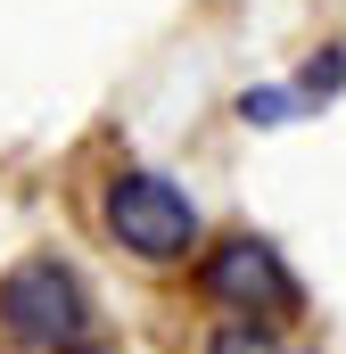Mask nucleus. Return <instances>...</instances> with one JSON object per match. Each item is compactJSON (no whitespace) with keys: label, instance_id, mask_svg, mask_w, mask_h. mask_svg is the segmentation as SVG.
Listing matches in <instances>:
<instances>
[{"label":"nucleus","instance_id":"obj_1","mask_svg":"<svg viewBox=\"0 0 346 354\" xmlns=\"http://www.w3.org/2000/svg\"><path fill=\"white\" fill-rule=\"evenodd\" d=\"M0 330L33 354H75L83 346V280L58 256H25L0 280Z\"/></svg>","mask_w":346,"mask_h":354},{"label":"nucleus","instance_id":"obj_6","mask_svg":"<svg viewBox=\"0 0 346 354\" xmlns=\"http://www.w3.org/2000/svg\"><path fill=\"white\" fill-rule=\"evenodd\" d=\"M206 354H280V346H272V338H264L256 322H223V330H215V338H206Z\"/></svg>","mask_w":346,"mask_h":354},{"label":"nucleus","instance_id":"obj_3","mask_svg":"<svg viewBox=\"0 0 346 354\" xmlns=\"http://www.w3.org/2000/svg\"><path fill=\"white\" fill-rule=\"evenodd\" d=\"M206 297L215 305H239V313H280V305H297V280H289V264H280L272 239L239 231V239H223L206 256Z\"/></svg>","mask_w":346,"mask_h":354},{"label":"nucleus","instance_id":"obj_4","mask_svg":"<svg viewBox=\"0 0 346 354\" xmlns=\"http://www.w3.org/2000/svg\"><path fill=\"white\" fill-rule=\"evenodd\" d=\"M338 91H346V50H313V58H305V75H297V107L338 99Z\"/></svg>","mask_w":346,"mask_h":354},{"label":"nucleus","instance_id":"obj_2","mask_svg":"<svg viewBox=\"0 0 346 354\" xmlns=\"http://www.w3.org/2000/svg\"><path fill=\"white\" fill-rule=\"evenodd\" d=\"M107 231L140 256V264H173L198 248V206L190 189L165 174H116L107 181Z\"/></svg>","mask_w":346,"mask_h":354},{"label":"nucleus","instance_id":"obj_5","mask_svg":"<svg viewBox=\"0 0 346 354\" xmlns=\"http://www.w3.org/2000/svg\"><path fill=\"white\" fill-rule=\"evenodd\" d=\"M239 115L256 124V132H272V124H297L305 107H297V91H280V83H264V91H248L239 99Z\"/></svg>","mask_w":346,"mask_h":354}]
</instances>
